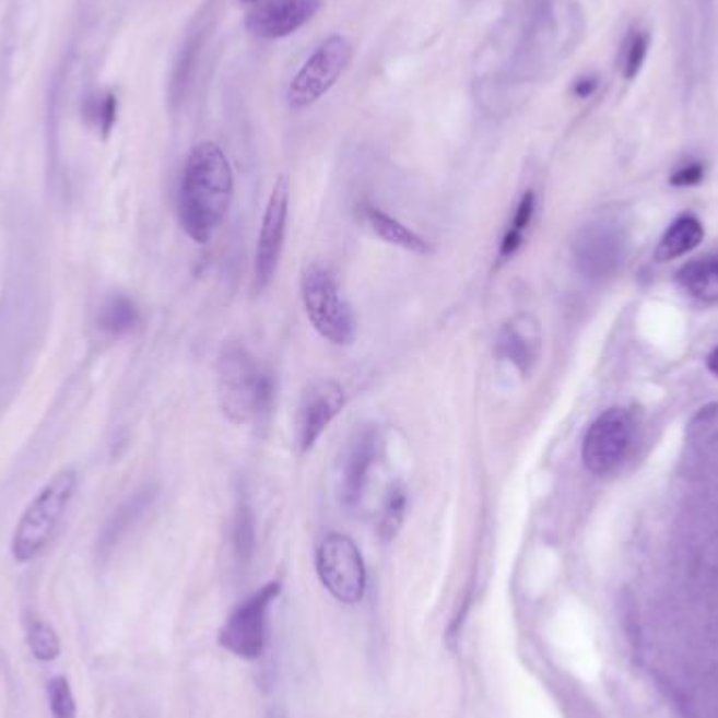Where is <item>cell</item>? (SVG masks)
I'll list each match as a JSON object with an SVG mask.
<instances>
[{"label": "cell", "instance_id": "e0dca14e", "mask_svg": "<svg viewBox=\"0 0 718 718\" xmlns=\"http://www.w3.org/2000/svg\"><path fill=\"white\" fill-rule=\"evenodd\" d=\"M676 282L685 293L699 301H718V255H706L681 267Z\"/></svg>", "mask_w": 718, "mask_h": 718}, {"label": "cell", "instance_id": "83f0119b", "mask_svg": "<svg viewBox=\"0 0 718 718\" xmlns=\"http://www.w3.org/2000/svg\"><path fill=\"white\" fill-rule=\"evenodd\" d=\"M702 179H704V164L702 162H690V164L681 166L670 177V184L676 187H692L697 186Z\"/></svg>", "mask_w": 718, "mask_h": 718}, {"label": "cell", "instance_id": "9a60e30c", "mask_svg": "<svg viewBox=\"0 0 718 718\" xmlns=\"http://www.w3.org/2000/svg\"><path fill=\"white\" fill-rule=\"evenodd\" d=\"M542 351V334L538 321L521 314L508 319L496 339L498 360L508 362L521 376L532 373Z\"/></svg>", "mask_w": 718, "mask_h": 718}, {"label": "cell", "instance_id": "484cf974", "mask_svg": "<svg viewBox=\"0 0 718 718\" xmlns=\"http://www.w3.org/2000/svg\"><path fill=\"white\" fill-rule=\"evenodd\" d=\"M148 503H150V496H148V492H143V494H137L133 501L125 506L122 510H118V515L114 517V526L107 528V540H109V542H116L118 535L122 533V530H127V528L131 526V521H133L134 517L148 506Z\"/></svg>", "mask_w": 718, "mask_h": 718}, {"label": "cell", "instance_id": "7c38bea8", "mask_svg": "<svg viewBox=\"0 0 718 718\" xmlns=\"http://www.w3.org/2000/svg\"><path fill=\"white\" fill-rule=\"evenodd\" d=\"M321 0H259L246 15V30L261 40H278L309 24Z\"/></svg>", "mask_w": 718, "mask_h": 718}, {"label": "cell", "instance_id": "ffe728a7", "mask_svg": "<svg viewBox=\"0 0 718 718\" xmlns=\"http://www.w3.org/2000/svg\"><path fill=\"white\" fill-rule=\"evenodd\" d=\"M533 213H535V193L532 189L526 191L515 209L513 221L506 229L505 238L501 242V259H510L523 244L526 238V229L532 223Z\"/></svg>", "mask_w": 718, "mask_h": 718}, {"label": "cell", "instance_id": "8992f818", "mask_svg": "<svg viewBox=\"0 0 718 718\" xmlns=\"http://www.w3.org/2000/svg\"><path fill=\"white\" fill-rule=\"evenodd\" d=\"M319 580L326 590L346 605L366 595V565L357 544L345 533H326L316 553Z\"/></svg>", "mask_w": 718, "mask_h": 718}, {"label": "cell", "instance_id": "7a4b0ae2", "mask_svg": "<svg viewBox=\"0 0 718 718\" xmlns=\"http://www.w3.org/2000/svg\"><path fill=\"white\" fill-rule=\"evenodd\" d=\"M219 401L223 414L236 423H261L269 416L275 387L244 346L229 345L219 357Z\"/></svg>", "mask_w": 718, "mask_h": 718}, {"label": "cell", "instance_id": "2e32d148", "mask_svg": "<svg viewBox=\"0 0 718 718\" xmlns=\"http://www.w3.org/2000/svg\"><path fill=\"white\" fill-rule=\"evenodd\" d=\"M362 221L373 232V236L387 242V244H393L401 250H408V252H414V255H426L428 252V244H426L425 238H421L416 232L405 227L396 216L382 213L376 207H364L362 209Z\"/></svg>", "mask_w": 718, "mask_h": 718}, {"label": "cell", "instance_id": "5b68a950", "mask_svg": "<svg viewBox=\"0 0 718 718\" xmlns=\"http://www.w3.org/2000/svg\"><path fill=\"white\" fill-rule=\"evenodd\" d=\"M351 59L353 45L346 36L332 34L323 38L291 80L286 89L289 106L293 109H305L318 104L343 76Z\"/></svg>", "mask_w": 718, "mask_h": 718}, {"label": "cell", "instance_id": "30bf717a", "mask_svg": "<svg viewBox=\"0 0 718 718\" xmlns=\"http://www.w3.org/2000/svg\"><path fill=\"white\" fill-rule=\"evenodd\" d=\"M345 405V391L337 380H314L298 403L296 414V444L301 452H309L321 433L339 416Z\"/></svg>", "mask_w": 718, "mask_h": 718}, {"label": "cell", "instance_id": "9c48e42d", "mask_svg": "<svg viewBox=\"0 0 718 718\" xmlns=\"http://www.w3.org/2000/svg\"><path fill=\"white\" fill-rule=\"evenodd\" d=\"M289 204H291V181L286 175H280L273 184V189L267 200L266 214L261 223V234L257 242L255 255V289L261 293L269 286L280 263V255L284 248L286 221H289Z\"/></svg>", "mask_w": 718, "mask_h": 718}, {"label": "cell", "instance_id": "cb8c5ba5", "mask_svg": "<svg viewBox=\"0 0 718 718\" xmlns=\"http://www.w3.org/2000/svg\"><path fill=\"white\" fill-rule=\"evenodd\" d=\"M649 51V34L647 32H633L624 43V57H622V74L624 79L635 80L645 63Z\"/></svg>", "mask_w": 718, "mask_h": 718}, {"label": "cell", "instance_id": "52a82bcc", "mask_svg": "<svg viewBox=\"0 0 718 718\" xmlns=\"http://www.w3.org/2000/svg\"><path fill=\"white\" fill-rule=\"evenodd\" d=\"M280 590V582H269L248 597L221 628L219 643L242 660H257L266 651L267 612Z\"/></svg>", "mask_w": 718, "mask_h": 718}, {"label": "cell", "instance_id": "ba28073f", "mask_svg": "<svg viewBox=\"0 0 718 718\" xmlns=\"http://www.w3.org/2000/svg\"><path fill=\"white\" fill-rule=\"evenodd\" d=\"M633 433V416L624 408H610L603 412L588 428L582 444L586 471L597 478L613 473L631 450Z\"/></svg>", "mask_w": 718, "mask_h": 718}, {"label": "cell", "instance_id": "8fae6325", "mask_svg": "<svg viewBox=\"0 0 718 718\" xmlns=\"http://www.w3.org/2000/svg\"><path fill=\"white\" fill-rule=\"evenodd\" d=\"M679 7V47L685 76L695 80L708 66L713 49V0H676Z\"/></svg>", "mask_w": 718, "mask_h": 718}, {"label": "cell", "instance_id": "277c9868", "mask_svg": "<svg viewBox=\"0 0 718 718\" xmlns=\"http://www.w3.org/2000/svg\"><path fill=\"white\" fill-rule=\"evenodd\" d=\"M301 296L305 314L321 339L339 346L355 341V316L330 267L323 263L307 267L301 278Z\"/></svg>", "mask_w": 718, "mask_h": 718}, {"label": "cell", "instance_id": "6da1fadb", "mask_svg": "<svg viewBox=\"0 0 718 718\" xmlns=\"http://www.w3.org/2000/svg\"><path fill=\"white\" fill-rule=\"evenodd\" d=\"M234 200V170L213 141H200L187 156L179 187V221L200 244L213 238Z\"/></svg>", "mask_w": 718, "mask_h": 718}, {"label": "cell", "instance_id": "4316f807", "mask_svg": "<svg viewBox=\"0 0 718 718\" xmlns=\"http://www.w3.org/2000/svg\"><path fill=\"white\" fill-rule=\"evenodd\" d=\"M116 111H118V102L111 93L93 99L91 106H89V116L95 120V125L106 134L109 133V129L116 122Z\"/></svg>", "mask_w": 718, "mask_h": 718}, {"label": "cell", "instance_id": "3957f363", "mask_svg": "<svg viewBox=\"0 0 718 718\" xmlns=\"http://www.w3.org/2000/svg\"><path fill=\"white\" fill-rule=\"evenodd\" d=\"M79 487V475L74 469H63L55 475L27 505L15 533L11 553L20 563L36 557L51 540L66 508L72 503Z\"/></svg>", "mask_w": 718, "mask_h": 718}, {"label": "cell", "instance_id": "4fadbf2b", "mask_svg": "<svg viewBox=\"0 0 718 718\" xmlns=\"http://www.w3.org/2000/svg\"><path fill=\"white\" fill-rule=\"evenodd\" d=\"M574 255L588 278H605L622 263V234L608 223L588 225L576 236Z\"/></svg>", "mask_w": 718, "mask_h": 718}, {"label": "cell", "instance_id": "4dcf8cb0", "mask_svg": "<svg viewBox=\"0 0 718 718\" xmlns=\"http://www.w3.org/2000/svg\"><path fill=\"white\" fill-rule=\"evenodd\" d=\"M244 2H259V0H244Z\"/></svg>", "mask_w": 718, "mask_h": 718}, {"label": "cell", "instance_id": "d6986e66", "mask_svg": "<svg viewBox=\"0 0 718 718\" xmlns=\"http://www.w3.org/2000/svg\"><path fill=\"white\" fill-rule=\"evenodd\" d=\"M97 323L111 334H125L131 332L134 326L139 323V311L134 307L133 301L125 294H114L109 296L99 316H97Z\"/></svg>", "mask_w": 718, "mask_h": 718}, {"label": "cell", "instance_id": "f546056e", "mask_svg": "<svg viewBox=\"0 0 718 718\" xmlns=\"http://www.w3.org/2000/svg\"><path fill=\"white\" fill-rule=\"evenodd\" d=\"M708 370L718 376V346L708 355Z\"/></svg>", "mask_w": 718, "mask_h": 718}, {"label": "cell", "instance_id": "7402d4cb", "mask_svg": "<svg viewBox=\"0 0 718 718\" xmlns=\"http://www.w3.org/2000/svg\"><path fill=\"white\" fill-rule=\"evenodd\" d=\"M232 538H234V551H236L239 563L242 565L250 563V558L255 555L257 538H255V517L248 505H239L236 519H234Z\"/></svg>", "mask_w": 718, "mask_h": 718}, {"label": "cell", "instance_id": "ac0fdd59", "mask_svg": "<svg viewBox=\"0 0 718 718\" xmlns=\"http://www.w3.org/2000/svg\"><path fill=\"white\" fill-rule=\"evenodd\" d=\"M702 238H704V225L699 223V219L693 214H683L676 221H672V225L666 229L656 250V257L658 261L679 259L692 252L693 248H697Z\"/></svg>", "mask_w": 718, "mask_h": 718}, {"label": "cell", "instance_id": "d4e9b609", "mask_svg": "<svg viewBox=\"0 0 718 718\" xmlns=\"http://www.w3.org/2000/svg\"><path fill=\"white\" fill-rule=\"evenodd\" d=\"M54 718H76V699L66 676H55L47 685Z\"/></svg>", "mask_w": 718, "mask_h": 718}, {"label": "cell", "instance_id": "44dd1931", "mask_svg": "<svg viewBox=\"0 0 718 718\" xmlns=\"http://www.w3.org/2000/svg\"><path fill=\"white\" fill-rule=\"evenodd\" d=\"M405 506H408L405 487L401 483H396L387 494V501L382 506V515H380V523H378V533L385 542L393 540L401 530V523H403V517H405Z\"/></svg>", "mask_w": 718, "mask_h": 718}, {"label": "cell", "instance_id": "603a6c76", "mask_svg": "<svg viewBox=\"0 0 718 718\" xmlns=\"http://www.w3.org/2000/svg\"><path fill=\"white\" fill-rule=\"evenodd\" d=\"M27 645H30L34 658L40 660V662H51L61 651L57 633L45 622H34L32 624V628L27 633Z\"/></svg>", "mask_w": 718, "mask_h": 718}, {"label": "cell", "instance_id": "f1b7e54d", "mask_svg": "<svg viewBox=\"0 0 718 718\" xmlns=\"http://www.w3.org/2000/svg\"><path fill=\"white\" fill-rule=\"evenodd\" d=\"M597 86H599L597 76H582L574 82V95L580 99H588L597 91Z\"/></svg>", "mask_w": 718, "mask_h": 718}, {"label": "cell", "instance_id": "5bb4252c", "mask_svg": "<svg viewBox=\"0 0 718 718\" xmlns=\"http://www.w3.org/2000/svg\"><path fill=\"white\" fill-rule=\"evenodd\" d=\"M378 448L380 439L374 426H364L357 431L346 448L341 471V498L349 508H355L364 498L374 462L378 460Z\"/></svg>", "mask_w": 718, "mask_h": 718}]
</instances>
